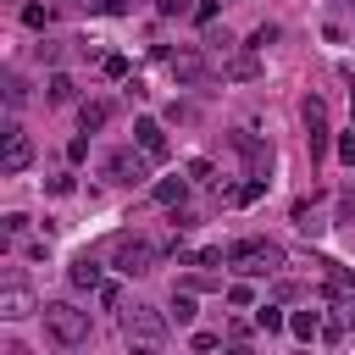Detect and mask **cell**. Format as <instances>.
<instances>
[{"instance_id":"6da1fadb","label":"cell","mask_w":355,"mask_h":355,"mask_svg":"<svg viewBox=\"0 0 355 355\" xmlns=\"http://www.w3.org/2000/svg\"><path fill=\"white\" fill-rule=\"evenodd\" d=\"M39 316H44V333H50L61 349L89 344V311H78V305H67V300H50V305H39Z\"/></svg>"},{"instance_id":"7a4b0ae2","label":"cell","mask_w":355,"mask_h":355,"mask_svg":"<svg viewBox=\"0 0 355 355\" xmlns=\"http://www.w3.org/2000/svg\"><path fill=\"white\" fill-rule=\"evenodd\" d=\"M227 266H239L244 277H266V272L283 266V250H277L272 239H239V244L227 250Z\"/></svg>"},{"instance_id":"3957f363","label":"cell","mask_w":355,"mask_h":355,"mask_svg":"<svg viewBox=\"0 0 355 355\" xmlns=\"http://www.w3.org/2000/svg\"><path fill=\"white\" fill-rule=\"evenodd\" d=\"M111 266H116L122 277H144V272L155 266V244L139 239V233H122V239H111Z\"/></svg>"},{"instance_id":"277c9868","label":"cell","mask_w":355,"mask_h":355,"mask_svg":"<svg viewBox=\"0 0 355 355\" xmlns=\"http://www.w3.org/2000/svg\"><path fill=\"white\" fill-rule=\"evenodd\" d=\"M122 333H128V344L155 349V344L166 338V316H161V311H150V305H133V311H122Z\"/></svg>"},{"instance_id":"5b68a950","label":"cell","mask_w":355,"mask_h":355,"mask_svg":"<svg viewBox=\"0 0 355 355\" xmlns=\"http://www.w3.org/2000/svg\"><path fill=\"white\" fill-rule=\"evenodd\" d=\"M33 161V144H28V133L17 128V122H6V150H0V172L6 178H17L22 166Z\"/></svg>"},{"instance_id":"8992f818","label":"cell","mask_w":355,"mask_h":355,"mask_svg":"<svg viewBox=\"0 0 355 355\" xmlns=\"http://www.w3.org/2000/svg\"><path fill=\"white\" fill-rule=\"evenodd\" d=\"M105 172H111V183H144V178H150V155H144V150H139V155H133V150H116V155L105 161Z\"/></svg>"},{"instance_id":"52a82bcc","label":"cell","mask_w":355,"mask_h":355,"mask_svg":"<svg viewBox=\"0 0 355 355\" xmlns=\"http://www.w3.org/2000/svg\"><path fill=\"white\" fill-rule=\"evenodd\" d=\"M305 133H311V161H322L327 155V111H322V100L316 94H305Z\"/></svg>"},{"instance_id":"ba28073f","label":"cell","mask_w":355,"mask_h":355,"mask_svg":"<svg viewBox=\"0 0 355 355\" xmlns=\"http://www.w3.org/2000/svg\"><path fill=\"white\" fill-rule=\"evenodd\" d=\"M133 139H139V150H144L150 161H166V155H172V144H166L161 122H150V116H139V122H133Z\"/></svg>"},{"instance_id":"9c48e42d","label":"cell","mask_w":355,"mask_h":355,"mask_svg":"<svg viewBox=\"0 0 355 355\" xmlns=\"http://www.w3.org/2000/svg\"><path fill=\"white\" fill-rule=\"evenodd\" d=\"M33 311H39V305H33V294H28L22 283H6V288H0V316H6V322H22V316H33Z\"/></svg>"},{"instance_id":"30bf717a","label":"cell","mask_w":355,"mask_h":355,"mask_svg":"<svg viewBox=\"0 0 355 355\" xmlns=\"http://www.w3.org/2000/svg\"><path fill=\"white\" fill-rule=\"evenodd\" d=\"M172 78H178V83H200V78H205V55H200L194 44L172 50Z\"/></svg>"},{"instance_id":"8fae6325","label":"cell","mask_w":355,"mask_h":355,"mask_svg":"<svg viewBox=\"0 0 355 355\" xmlns=\"http://www.w3.org/2000/svg\"><path fill=\"white\" fill-rule=\"evenodd\" d=\"M233 144L244 150V161H250V178H272V150H266V144H255L250 133H233Z\"/></svg>"},{"instance_id":"7c38bea8","label":"cell","mask_w":355,"mask_h":355,"mask_svg":"<svg viewBox=\"0 0 355 355\" xmlns=\"http://www.w3.org/2000/svg\"><path fill=\"white\" fill-rule=\"evenodd\" d=\"M261 194H266V178H250V183H239V189H222L227 205H255Z\"/></svg>"},{"instance_id":"4fadbf2b","label":"cell","mask_w":355,"mask_h":355,"mask_svg":"<svg viewBox=\"0 0 355 355\" xmlns=\"http://www.w3.org/2000/svg\"><path fill=\"white\" fill-rule=\"evenodd\" d=\"M255 72H261V50H255V44L239 50V55L227 61V78H255Z\"/></svg>"},{"instance_id":"5bb4252c","label":"cell","mask_w":355,"mask_h":355,"mask_svg":"<svg viewBox=\"0 0 355 355\" xmlns=\"http://www.w3.org/2000/svg\"><path fill=\"white\" fill-rule=\"evenodd\" d=\"M67 277H72V283H78V288H100V266H94V261H89V255H78V261H72V272H67Z\"/></svg>"},{"instance_id":"9a60e30c","label":"cell","mask_w":355,"mask_h":355,"mask_svg":"<svg viewBox=\"0 0 355 355\" xmlns=\"http://www.w3.org/2000/svg\"><path fill=\"white\" fill-rule=\"evenodd\" d=\"M288 333H294V338H316V333H322V316H316V311H294V316H288Z\"/></svg>"},{"instance_id":"2e32d148","label":"cell","mask_w":355,"mask_h":355,"mask_svg":"<svg viewBox=\"0 0 355 355\" xmlns=\"http://www.w3.org/2000/svg\"><path fill=\"white\" fill-rule=\"evenodd\" d=\"M105 116H111V105H105V100H89V105L78 111V122H83V133H94V128H105Z\"/></svg>"},{"instance_id":"e0dca14e","label":"cell","mask_w":355,"mask_h":355,"mask_svg":"<svg viewBox=\"0 0 355 355\" xmlns=\"http://www.w3.org/2000/svg\"><path fill=\"white\" fill-rule=\"evenodd\" d=\"M183 194H189V183H183V178H166V183H155V200H161V205H183Z\"/></svg>"},{"instance_id":"ac0fdd59","label":"cell","mask_w":355,"mask_h":355,"mask_svg":"<svg viewBox=\"0 0 355 355\" xmlns=\"http://www.w3.org/2000/svg\"><path fill=\"white\" fill-rule=\"evenodd\" d=\"M255 327H261V333H283V327H288V316H283L277 305H261V311H255Z\"/></svg>"},{"instance_id":"d6986e66","label":"cell","mask_w":355,"mask_h":355,"mask_svg":"<svg viewBox=\"0 0 355 355\" xmlns=\"http://www.w3.org/2000/svg\"><path fill=\"white\" fill-rule=\"evenodd\" d=\"M67 100H72V78L55 72V78H50V105H67Z\"/></svg>"},{"instance_id":"ffe728a7","label":"cell","mask_w":355,"mask_h":355,"mask_svg":"<svg viewBox=\"0 0 355 355\" xmlns=\"http://www.w3.org/2000/svg\"><path fill=\"white\" fill-rule=\"evenodd\" d=\"M172 316L189 327V322H194V300H189V294H172Z\"/></svg>"},{"instance_id":"44dd1931","label":"cell","mask_w":355,"mask_h":355,"mask_svg":"<svg viewBox=\"0 0 355 355\" xmlns=\"http://www.w3.org/2000/svg\"><path fill=\"white\" fill-rule=\"evenodd\" d=\"M227 300H233V305H255V288H250V283H233Z\"/></svg>"},{"instance_id":"7402d4cb","label":"cell","mask_w":355,"mask_h":355,"mask_svg":"<svg viewBox=\"0 0 355 355\" xmlns=\"http://www.w3.org/2000/svg\"><path fill=\"white\" fill-rule=\"evenodd\" d=\"M22 22H28V28H44V22H50V11H44V6H28V11H22Z\"/></svg>"},{"instance_id":"603a6c76","label":"cell","mask_w":355,"mask_h":355,"mask_svg":"<svg viewBox=\"0 0 355 355\" xmlns=\"http://www.w3.org/2000/svg\"><path fill=\"white\" fill-rule=\"evenodd\" d=\"M105 78H128V55H105Z\"/></svg>"},{"instance_id":"cb8c5ba5","label":"cell","mask_w":355,"mask_h":355,"mask_svg":"<svg viewBox=\"0 0 355 355\" xmlns=\"http://www.w3.org/2000/svg\"><path fill=\"white\" fill-rule=\"evenodd\" d=\"M272 39H277V28H255V33H250V44H255V50H266Z\"/></svg>"},{"instance_id":"d4e9b609","label":"cell","mask_w":355,"mask_h":355,"mask_svg":"<svg viewBox=\"0 0 355 355\" xmlns=\"http://www.w3.org/2000/svg\"><path fill=\"white\" fill-rule=\"evenodd\" d=\"M89 11H100V17H116V11H122V0H89Z\"/></svg>"},{"instance_id":"484cf974","label":"cell","mask_w":355,"mask_h":355,"mask_svg":"<svg viewBox=\"0 0 355 355\" xmlns=\"http://www.w3.org/2000/svg\"><path fill=\"white\" fill-rule=\"evenodd\" d=\"M216 6H222V0H200V6H194V17H200V22H211V17H216Z\"/></svg>"},{"instance_id":"4316f807","label":"cell","mask_w":355,"mask_h":355,"mask_svg":"<svg viewBox=\"0 0 355 355\" xmlns=\"http://www.w3.org/2000/svg\"><path fill=\"white\" fill-rule=\"evenodd\" d=\"M338 155H344V161L355 166V133H344V139H338Z\"/></svg>"},{"instance_id":"83f0119b","label":"cell","mask_w":355,"mask_h":355,"mask_svg":"<svg viewBox=\"0 0 355 355\" xmlns=\"http://www.w3.org/2000/svg\"><path fill=\"white\" fill-rule=\"evenodd\" d=\"M189 11V0H161V17H183Z\"/></svg>"},{"instance_id":"f1b7e54d","label":"cell","mask_w":355,"mask_h":355,"mask_svg":"<svg viewBox=\"0 0 355 355\" xmlns=\"http://www.w3.org/2000/svg\"><path fill=\"white\" fill-rule=\"evenodd\" d=\"M349 211H355V194H349Z\"/></svg>"}]
</instances>
